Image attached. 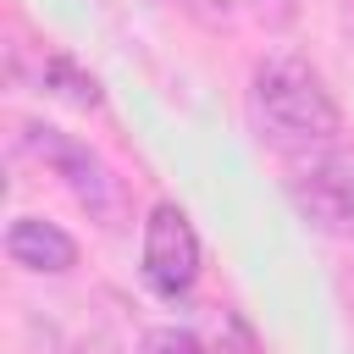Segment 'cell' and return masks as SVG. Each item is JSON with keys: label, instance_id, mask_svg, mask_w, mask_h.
<instances>
[{"label": "cell", "instance_id": "1", "mask_svg": "<svg viewBox=\"0 0 354 354\" xmlns=\"http://www.w3.org/2000/svg\"><path fill=\"white\" fill-rule=\"evenodd\" d=\"M254 111L277 144H332L343 133L337 100L299 55H266L254 66Z\"/></svg>", "mask_w": 354, "mask_h": 354}, {"label": "cell", "instance_id": "2", "mask_svg": "<svg viewBox=\"0 0 354 354\" xmlns=\"http://www.w3.org/2000/svg\"><path fill=\"white\" fill-rule=\"evenodd\" d=\"M22 144L72 188V199H77L88 216H100L105 227L122 221V210H127L122 177H116L88 144H77V138H66V133H55V127H44V122H28V127H22Z\"/></svg>", "mask_w": 354, "mask_h": 354}, {"label": "cell", "instance_id": "3", "mask_svg": "<svg viewBox=\"0 0 354 354\" xmlns=\"http://www.w3.org/2000/svg\"><path fill=\"white\" fill-rule=\"evenodd\" d=\"M144 282L160 299H177L199 282V232L177 205H155L144 221Z\"/></svg>", "mask_w": 354, "mask_h": 354}, {"label": "cell", "instance_id": "4", "mask_svg": "<svg viewBox=\"0 0 354 354\" xmlns=\"http://www.w3.org/2000/svg\"><path fill=\"white\" fill-rule=\"evenodd\" d=\"M6 254H11V266L39 271V277H61L77 266V243L44 216H17L6 227Z\"/></svg>", "mask_w": 354, "mask_h": 354}, {"label": "cell", "instance_id": "5", "mask_svg": "<svg viewBox=\"0 0 354 354\" xmlns=\"http://www.w3.org/2000/svg\"><path fill=\"white\" fill-rule=\"evenodd\" d=\"M310 205L332 227H354V149H326L310 166Z\"/></svg>", "mask_w": 354, "mask_h": 354}, {"label": "cell", "instance_id": "6", "mask_svg": "<svg viewBox=\"0 0 354 354\" xmlns=\"http://www.w3.org/2000/svg\"><path fill=\"white\" fill-rule=\"evenodd\" d=\"M39 83H44V94H55V100H66V105H77V111H100V83H94V72H83L72 55H44Z\"/></svg>", "mask_w": 354, "mask_h": 354}, {"label": "cell", "instance_id": "7", "mask_svg": "<svg viewBox=\"0 0 354 354\" xmlns=\"http://www.w3.org/2000/svg\"><path fill=\"white\" fill-rule=\"evenodd\" d=\"M138 354H205V343L188 326H155V332H144Z\"/></svg>", "mask_w": 354, "mask_h": 354}, {"label": "cell", "instance_id": "8", "mask_svg": "<svg viewBox=\"0 0 354 354\" xmlns=\"http://www.w3.org/2000/svg\"><path fill=\"white\" fill-rule=\"evenodd\" d=\"M221 332H227L221 354H254V332L243 326V315H221Z\"/></svg>", "mask_w": 354, "mask_h": 354}]
</instances>
